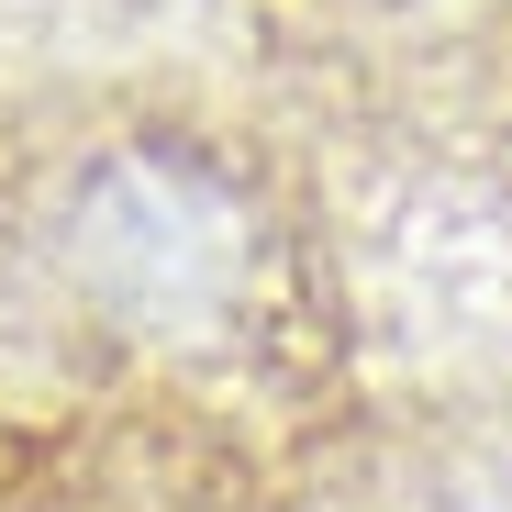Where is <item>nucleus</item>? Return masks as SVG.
Here are the masks:
<instances>
[{"label": "nucleus", "instance_id": "1", "mask_svg": "<svg viewBox=\"0 0 512 512\" xmlns=\"http://www.w3.org/2000/svg\"><path fill=\"white\" fill-rule=\"evenodd\" d=\"M312 167L212 90H78L0 112V357L145 423L279 401L334 346Z\"/></svg>", "mask_w": 512, "mask_h": 512}, {"label": "nucleus", "instance_id": "2", "mask_svg": "<svg viewBox=\"0 0 512 512\" xmlns=\"http://www.w3.org/2000/svg\"><path fill=\"white\" fill-rule=\"evenodd\" d=\"M268 12H357V0H268Z\"/></svg>", "mask_w": 512, "mask_h": 512}]
</instances>
